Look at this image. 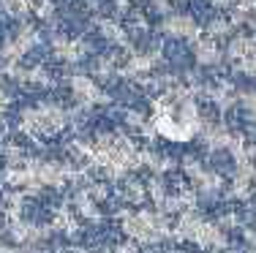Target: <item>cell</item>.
I'll list each match as a JSON object with an SVG mask.
<instances>
[{"label": "cell", "instance_id": "1", "mask_svg": "<svg viewBox=\"0 0 256 253\" xmlns=\"http://www.w3.org/2000/svg\"><path fill=\"white\" fill-rule=\"evenodd\" d=\"M66 120H68V114H66L60 106L54 104H44V106H33V109H28L22 114L20 125L22 131L30 136H50L54 131H60L66 125Z\"/></svg>", "mask_w": 256, "mask_h": 253}, {"label": "cell", "instance_id": "2", "mask_svg": "<svg viewBox=\"0 0 256 253\" xmlns=\"http://www.w3.org/2000/svg\"><path fill=\"white\" fill-rule=\"evenodd\" d=\"M123 229H126L128 237L136 240V243H158V240L166 234L164 221L158 218L156 213H150V210H136V213L126 215Z\"/></svg>", "mask_w": 256, "mask_h": 253}, {"label": "cell", "instance_id": "3", "mask_svg": "<svg viewBox=\"0 0 256 253\" xmlns=\"http://www.w3.org/2000/svg\"><path fill=\"white\" fill-rule=\"evenodd\" d=\"M71 93L82 106H93V104H104V90L96 84V79L90 76H74L71 79Z\"/></svg>", "mask_w": 256, "mask_h": 253}, {"label": "cell", "instance_id": "4", "mask_svg": "<svg viewBox=\"0 0 256 253\" xmlns=\"http://www.w3.org/2000/svg\"><path fill=\"white\" fill-rule=\"evenodd\" d=\"M8 234H11V240L20 243V245H30V243H36V240H41L38 229H36L33 224H28V221H22V218L11 221V224H8Z\"/></svg>", "mask_w": 256, "mask_h": 253}, {"label": "cell", "instance_id": "5", "mask_svg": "<svg viewBox=\"0 0 256 253\" xmlns=\"http://www.w3.org/2000/svg\"><path fill=\"white\" fill-rule=\"evenodd\" d=\"M54 55L60 60H68V63H74V60H82L84 55V44H79V41H71V38H54Z\"/></svg>", "mask_w": 256, "mask_h": 253}, {"label": "cell", "instance_id": "6", "mask_svg": "<svg viewBox=\"0 0 256 253\" xmlns=\"http://www.w3.org/2000/svg\"><path fill=\"white\" fill-rule=\"evenodd\" d=\"M164 30H166L169 35H178V38H188V35L196 33V25H194V19H188V16L174 14L164 22Z\"/></svg>", "mask_w": 256, "mask_h": 253}, {"label": "cell", "instance_id": "7", "mask_svg": "<svg viewBox=\"0 0 256 253\" xmlns=\"http://www.w3.org/2000/svg\"><path fill=\"white\" fill-rule=\"evenodd\" d=\"M153 65H156V55H134L131 60H128V74L142 76V74H148Z\"/></svg>", "mask_w": 256, "mask_h": 253}, {"label": "cell", "instance_id": "8", "mask_svg": "<svg viewBox=\"0 0 256 253\" xmlns=\"http://www.w3.org/2000/svg\"><path fill=\"white\" fill-rule=\"evenodd\" d=\"M144 196H148V191H144V185L139 183V180H131V183H126V185H123V199H126V202L139 204Z\"/></svg>", "mask_w": 256, "mask_h": 253}, {"label": "cell", "instance_id": "9", "mask_svg": "<svg viewBox=\"0 0 256 253\" xmlns=\"http://www.w3.org/2000/svg\"><path fill=\"white\" fill-rule=\"evenodd\" d=\"M101 33H104V38L114 41V44H126V33H123L118 25H114V22H106V19H104V22H101Z\"/></svg>", "mask_w": 256, "mask_h": 253}, {"label": "cell", "instance_id": "10", "mask_svg": "<svg viewBox=\"0 0 256 253\" xmlns=\"http://www.w3.org/2000/svg\"><path fill=\"white\" fill-rule=\"evenodd\" d=\"M0 5L8 14H25L30 5H33V0H0Z\"/></svg>", "mask_w": 256, "mask_h": 253}, {"label": "cell", "instance_id": "11", "mask_svg": "<svg viewBox=\"0 0 256 253\" xmlns=\"http://www.w3.org/2000/svg\"><path fill=\"white\" fill-rule=\"evenodd\" d=\"M196 57L202 60V63H212V60H216V49H212L210 44H196Z\"/></svg>", "mask_w": 256, "mask_h": 253}, {"label": "cell", "instance_id": "12", "mask_svg": "<svg viewBox=\"0 0 256 253\" xmlns=\"http://www.w3.org/2000/svg\"><path fill=\"white\" fill-rule=\"evenodd\" d=\"M3 104H6V101H3V93H0V114H3Z\"/></svg>", "mask_w": 256, "mask_h": 253}]
</instances>
